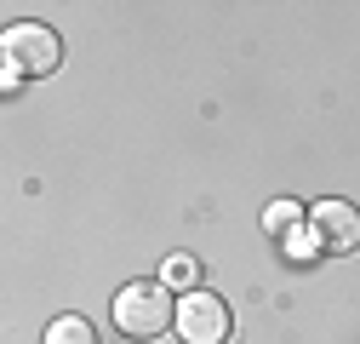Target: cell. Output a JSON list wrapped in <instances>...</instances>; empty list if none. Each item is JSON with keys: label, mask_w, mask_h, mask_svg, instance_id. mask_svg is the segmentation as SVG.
<instances>
[{"label": "cell", "mask_w": 360, "mask_h": 344, "mask_svg": "<svg viewBox=\"0 0 360 344\" xmlns=\"http://www.w3.org/2000/svg\"><path fill=\"white\" fill-rule=\"evenodd\" d=\"M309 230L321 235V252H354L360 247V212L349 201H314Z\"/></svg>", "instance_id": "obj_4"}, {"label": "cell", "mask_w": 360, "mask_h": 344, "mask_svg": "<svg viewBox=\"0 0 360 344\" xmlns=\"http://www.w3.org/2000/svg\"><path fill=\"white\" fill-rule=\"evenodd\" d=\"M177 338L184 344H223L229 338V305L217 293H189L177 305Z\"/></svg>", "instance_id": "obj_3"}, {"label": "cell", "mask_w": 360, "mask_h": 344, "mask_svg": "<svg viewBox=\"0 0 360 344\" xmlns=\"http://www.w3.org/2000/svg\"><path fill=\"white\" fill-rule=\"evenodd\" d=\"M160 281H166V287H195V281H200V264H195L189 252H172L166 264H160Z\"/></svg>", "instance_id": "obj_6"}, {"label": "cell", "mask_w": 360, "mask_h": 344, "mask_svg": "<svg viewBox=\"0 0 360 344\" xmlns=\"http://www.w3.org/2000/svg\"><path fill=\"white\" fill-rule=\"evenodd\" d=\"M314 252H321V235H314V230H292L286 235V258H292V264H303V258H314Z\"/></svg>", "instance_id": "obj_7"}, {"label": "cell", "mask_w": 360, "mask_h": 344, "mask_svg": "<svg viewBox=\"0 0 360 344\" xmlns=\"http://www.w3.org/2000/svg\"><path fill=\"white\" fill-rule=\"evenodd\" d=\"M115 327L126 338H160L172 327V293L166 281H126L115 298Z\"/></svg>", "instance_id": "obj_1"}, {"label": "cell", "mask_w": 360, "mask_h": 344, "mask_svg": "<svg viewBox=\"0 0 360 344\" xmlns=\"http://www.w3.org/2000/svg\"><path fill=\"white\" fill-rule=\"evenodd\" d=\"M303 219V212H297V201H281V207H269V230H292Z\"/></svg>", "instance_id": "obj_8"}, {"label": "cell", "mask_w": 360, "mask_h": 344, "mask_svg": "<svg viewBox=\"0 0 360 344\" xmlns=\"http://www.w3.org/2000/svg\"><path fill=\"white\" fill-rule=\"evenodd\" d=\"M46 344H98V333H92V321L63 316V321H52V327H46Z\"/></svg>", "instance_id": "obj_5"}, {"label": "cell", "mask_w": 360, "mask_h": 344, "mask_svg": "<svg viewBox=\"0 0 360 344\" xmlns=\"http://www.w3.org/2000/svg\"><path fill=\"white\" fill-rule=\"evenodd\" d=\"M0 58H6V69H18V75H52L63 63V40L46 23H12L6 40H0Z\"/></svg>", "instance_id": "obj_2"}]
</instances>
